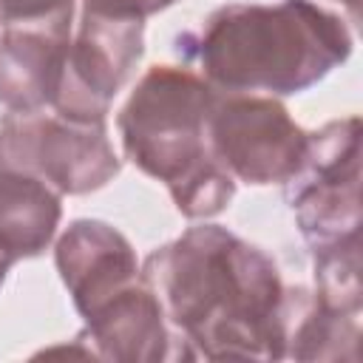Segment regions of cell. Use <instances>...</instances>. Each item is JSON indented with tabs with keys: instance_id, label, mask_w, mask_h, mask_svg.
<instances>
[{
	"instance_id": "cell-1",
	"label": "cell",
	"mask_w": 363,
	"mask_h": 363,
	"mask_svg": "<svg viewBox=\"0 0 363 363\" xmlns=\"http://www.w3.org/2000/svg\"><path fill=\"white\" fill-rule=\"evenodd\" d=\"M213 23L207 60L224 82L292 94L320 79L352 51L343 20L303 0H286L278 9H230Z\"/></svg>"
},
{
	"instance_id": "cell-3",
	"label": "cell",
	"mask_w": 363,
	"mask_h": 363,
	"mask_svg": "<svg viewBox=\"0 0 363 363\" xmlns=\"http://www.w3.org/2000/svg\"><path fill=\"white\" fill-rule=\"evenodd\" d=\"M340 3H346L352 11H357V0H340Z\"/></svg>"
},
{
	"instance_id": "cell-2",
	"label": "cell",
	"mask_w": 363,
	"mask_h": 363,
	"mask_svg": "<svg viewBox=\"0 0 363 363\" xmlns=\"http://www.w3.org/2000/svg\"><path fill=\"white\" fill-rule=\"evenodd\" d=\"M315 153L309 159V179L301 207V224L320 247L340 244L357 235V179H360V122L349 116L315 133Z\"/></svg>"
}]
</instances>
